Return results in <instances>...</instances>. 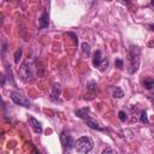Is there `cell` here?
Returning a JSON list of instances; mask_svg holds the SVG:
<instances>
[{
	"mask_svg": "<svg viewBox=\"0 0 154 154\" xmlns=\"http://www.w3.org/2000/svg\"><path fill=\"white\" fill-rule=\"evenodd\" d=\"M140 57H141V49L137 46H130L128 49V71L130 73H134L138 70L140 66Z\"/></svg>",
	"mask_w": 154,
	"mask_h": 154,
	"instance_id": "1",
	"label": "cell"
},
{
	"mask_svg": "<svg viewBox=\"0 0 154 154\" xmlns=\"http://www.w3.org/2000/svg\"><path fill=\"white\" fill-rule=\"evenodd\" d=\"M93 147H94L93 140L90 137H87V136L79 137L75 142V149L78 154H87L93 149Z\"/></svg>",
	"mask_w": 154,
	"mask_h": 154,
	"instance_id": "2",
	"label": "cell"
},
{
	"mask_svg": "<svg viewBox=\"0 0 154 154\" xmlns=\"http://www.w3.org/2000/svg\"><path fill=\"white\" fill-rule=\"evenodd\" d=\"M19 75L22 77V79L26 83L29 82H32L34 81V73H32V70L30 66H28V63H24L20 69H19Z\"/></svg>",
	"mask_w": 154,
	"mask_h": 154,
	"instance_id": "3",
	"label": "cell"
},
{
	"mask_svg": "<svg viewBox=\"0 0 154 154\" xmlns=\"http://www.w3.org/2000/svg\"><path fill=\"white\" fill-rule=\"evenodd\" d=\"M11 99H12V101H13L14 103H17V105H19V106L30 107V101H29L25 96H23L22 94L17 93V91H12V93H11Z\"/></svg>",
	"mask_w": 154,
	"mask_h": 154,
	"instance_id": "4",
	"label": "cell"
},
{
	"mask_svg": "<svg viewBox=\"0 0 154 154\" xmlns=\"http://www.w3.org/2000/svg\"><path fill=\"white\" fill-rule=\"evenodd\" d=\"M60 141H61V144H63V147L66 149H70L71 147H72V144H75L73 143V140H72V137H71V135L69 134V132H66V131H63L61 134H60Z\"/></svg>",
	"mask_w": 154,
	"mask_h": 154,
	"instance_id": "5",
	"label": "cell"
},
{
	"mask_svg": "<svg viewBox=\"0 0 154 154\" xmlns=\"http://www.w3.org/2000/svg\"><path fill=\"white\" fill-rule=\"evenodd\" d=\"M28 122H29V125L31 126V129L36 134H41L42 132V125H41V123L37 119H35L34 117H29L28 118Z\"/></svg>",
	"mask_w": 154,
	"mask_h": 154,
	"instance_id": "6",
	"label": "cell"
},
{
	"mask_svg": "<svg viewBox=\"0 0 154 154\" xmlns=\"http://www.w3.org/2000/svg\"><path fill=\"white\" fill-rule=\"evenodd\" d=\"M60 93H61V87L59 83H54L52 85V89H51V99L53 101L58 100V97L60 96Z\"/></svg>",
	"mask_w": 154,
	"mask_h": 154,
	"instance_id": "7",
	"label": "cell"
},
{
	"mask_svg": "<svg viewBox=\"0 0 154 154\" xmlns=\"http://www.w3.org/2000/svg\"><path fill=\"white\" fill-rule=\"evenodd\" d=\"M48 25H49V17H48L47 11H45L42 13V16L40 17V19H38V28L40 29H46V28H48Z\"/></svg>",
	"mask_w": 154,
	"mask_h": 154,
	"instance_id": "8",
	"label": "cell"
},
{
	"mask_svg": "<svg viewBox=\"0 0 154 154\" xmlns=\"http://www.w3.org/2000/svg\"><path fill=\"white\" fill-rule=\"evenodd\" d=\"M102 55H101V51L100 49H97V51H95V53H94V55H93V65L95 66V67H99V65H100V63L102 61Z\"/></svg>",
	"mask_w": 154,
	"mask_h": 154,
	"instance_id": "9",
	"label": "cell"
},
{
	"mask_svg": "<svg viewBox=\"0 0 154 154\" xmlns=\"http://www.w3.org/2000/svg\"><path fill=\"white\" fill-rule=\"evenodd\" d=\"M75 114L77 116V117H79V118H83V119H88V114H89V108L88 107H84V108H81V109H77L76 112H75Z\"/></svg>",
	"mask_w": 154,
	"mask_h": 154,
	"instance_id": "10",
	"label": "cell"
},
{
	"mask_svg": "<svg viewBox=\"0 0 154 154\" xmlns=\"http://www.w3.org/2000/svg\"><path fill=\"white\" fill-rule=\"evenodd\" d=\"M87 125L89 126V128H91V129H94V130H103V128L101 126V125H99L97 123H95L94 120H91V119H87Z\"/></svg>",
	"mask_w": 154,
	"mask_h": 154,
	"instance_id": "11",
	"label": "cell"
},
{
	"mask_svg": "<svg viewBox=\"0 0 154 154\" xmlns=\"http://www.w3.org/2000/svg\"><path fill=\"white\" fill-rule=\"evenodd\" d=\"M143 85L147 88V89H152L154 88V79L150 78V77H147L143 79Z\"/></svg>",
	"mask_w": 154,
	"mask_h": 154,
	"instance_id": "12",
	"label": "cell"
},
{
	"mask_svg": "<svg viewBox=\"0 0 154 154\" xmlns=\"http://www.w3.org/2000/svg\"><path fill=\"white\" fill-rule=\"evenodd\" d=\"M108 65H109L108 59H107V58H103V59H102V61H101V63H100V65H99V70H100L101 72H103V71H106V70H107Z\"/></svg>",
	"mask_w": 154,
	"mask_h": 154,
	"instance_id": "13",
	"label": "cell"
},
{
	"mask_svg": "<svg viewBox=\"0 0 154 154\" xmlns=\"http://www.w3.org/2000/svg\"><path fill=\"white\" fill-rule=\"evenodd\" d=\"M112 95H113V97H116V99H120V97H123V96H124V93H123V90H122L120 88L116 87V88L113 89Z\"/></svg>",
	"mask_w": 154,
	"mask_h": 154,
	"instance_id": "14",
	"label": "cell"
},
{
	"mask_svg": "<svg viewBox=\"0 0 154 154\" xmlns=\"http://www.w3.org/2000/svg\"><path fill=\"white\" fill-rule=\"evenodd\" d=\"M82 52H83V54L84 55H89V53H90V46L87 43V42H83L82 43Z\"/></svg>",
	"mask_w": 154,
	"mask_h": 154,
	"instance_id": "15",
	"label": "cell"
},
{
	"mask_svg": "<svg viewBox=\"0 0 154 154\" xmlns=\"http://www.w3.org/2000/svg\"><path fill=\"white\" fill-rule=\"evenodd\" d=\"M22 53H23L22 48H18V49L16 51V53H14V63H16V64L19 63V59H20V57H22Z\"/></svg>",
	"mask_w": 154,
	"mask_h": 154,
	"instance_id": "16",
	"label": "cell"
},
{
	"mask_svg": "<svg viewBox=\"0 0 154 154\" xmlns=\"http://www.w3.org/2000/svg\"><path fill=\"white\" fill-rule=\"evenodd\" d=\"M102 154H118V153H117V150H114L113 148L107 147V148H105V149L102 150Z\"/></svg>",
	"mask_w": 154,
	"mask_h": 154,
	"instance_id": "17",
	"label": "cell"
},
{
	"mask_svg": "<svg viewBox=\"0 0 154 154\" xmlns=\"http://www.w3.org/2000/svg\"><path fill=\"white\" fill-rule=\"evenodd\" d=\"M141 122L143 123V124H148L149 122H148V117H147V113L143 111L142 113H141Z\"/></svg>",
	"mask_w": 154,
	"mask_h": 154,
	"instance_id": "18",
	"label": "cell"
},
{
	"mask_svg": "<svg viewBox=\"0 0 154 154\" xmlns=\"http://www.w3.org/2000/svg\"><path fill=\"white\" fill-rule=\"evenodd\" d=\"M118 117H119V119H120L122 122H125L126 118H128V117H126V113H125L124 111H119V112H118Z\"/></svg>",
	"mask_w": 154,
	"mask_h": 154,
	"instance_id": "19",
	"label": "cell"
},
{
	"mask_svg": "<svg viewBox=\"0 0 154 154\" xmlns=\"http://www.w3.org/2000/svg\"><path fill=\"white\" fill-rule=\"evenodd\" d=\"M116 66H117L118 69H123V61H122L120 59H117V60H116Z\"/></svg>",
	"mask_w": 154,
	"mask_h": 154,
	"instance_id": "20",
	"label": "cell"
},
{
	"mask_svg": "<svg viewBox=\"0 0 154 154\" xmlns=\"http://www.w3.org/2000/svg\"><path fill=\"white\" fill-rule=\"evenodd\" d=\"M95 85H96L95 82H90V83L88 84V89H89V90H95Z\"/></svg>",
	"mask_w": 154,
	"mask_h": 154,
	"instance_id": "21",
	"label": "cell"
},
{
	"mask_svg": "<svg viewBox=\"0 0 154 154\" xmlns=\"http://www.w3.org/2000/svg\"><path fill=\"white\" fill-rule=\"evenodd\" d=\"M149 28H150V29L154 31V25H153V24H150V25H149Z\"/></svg>",
	"mask_w": 154,
	"mask_h": 154,
	"instance_id": "22",
	"label": "cell"
},
{
	"mask_svg": "<svg viewBox=\"0 0 154 154\" xmlns=\"http://www.w3.org/2000/svg\"><path fill=\"white\" fill-rule=\"evenodd\" d=\"M150 45H154V42H152V43H150Z\"/></svg>",
	"mask_w": 154,
	"mask_h": 154,
	"instance_id": "23",
	"label": "cell"
}]
</instances>
